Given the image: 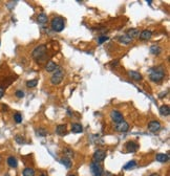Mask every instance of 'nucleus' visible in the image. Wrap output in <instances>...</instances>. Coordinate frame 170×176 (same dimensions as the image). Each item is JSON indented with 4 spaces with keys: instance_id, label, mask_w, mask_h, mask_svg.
I'll return each instance as SVG.
<instances>
[{
    "instance_id": "nucleus-28",
    "label": "nucleus",
    "mask_w": 170,
    "mask_h": 176,
    "mask_svg": "<svg viewBox=\"0 0 170 176\" xmlns=\"http://www.w3.org/2000/svg\"><path fill=\"white\" fill-rule=\"evenodd\" d=\"M36 133L39 136H46V135H47V131H46L44 128H39V129H37Z\"/></svg>"
},
{
    "instance_id": "nucleus-22",
    "label": "nucleus",
    "mask_w": 170,
    "mask_h": 176,
    "mask_svg": "<svg viewBox=\"0 0 170 176\" xmlns=\"http://www.w3.org/2000/svg\"><path fill=\"white\" fill-rule=\"evenodd\" d=\"M22 174H23V176H35V170L31 167H29V168H25L23 170Z\"/></svg>"
},
{
    "instance_id": "nucleus-3",
    "label": "nucleus",
    "mask_w": 170,
    "mask_h": 176,
    "mask_svg": "<svg viewBox=\"0 0 170 176\" xmlns=\"http://www.w3.org/2000/svg\"><path fill=\"white\" fill-rule=\"evenodd\" d=\"M63 77H64V71H63V69L61 67H58L54 71V75L50 78V83L53 85H59L62 82Z\"/></svg>"
},
{
    "instance_id": "nucleus-33",
    "label": "nucleus",
    "mask_w": 170,
    "mask_h": 176,
    "mask_svg": "<svg viewBox=\"0 0 170 176\" xmlns=\"http://www.w3.org/2000/svg\"><path fill=\"white\" fill-rule=\"evenodd\" d=\"M4 95V87L3 86H0V99Z\"/></svg>"
},
{
    "instance_id": "nucleus-19",
    "label": "nucleus",
    "mask_w": 170,
    "mask_h": 176,
    "mask_svg": "<svg viewBox=\"0 0 170 176\" xmlns=\"http://www.w3.org/2000/svg\"><path fill=\"white\" fill-rule=\"evenodd\" d=\"M37 21H38V23H40V24H45L46 22H47V16H46L44 13H41V14L38 15V17H37Z\"/></svg>"
},
{
    "instance_id": "nucleus-15",
    "label": "nucleus",
    "mask_w": 170,
    "mask_h": 176,
    "mask_svg": "<svg viewBox=\"0 0 170 176\" xmlns=\"http://www.w3.org/2000/svg\"><path fill=\"white\" fill-rule=\"evenodd\" d=\"M139 35H140V31H138L137 29H130L129 31H127L126 36H128L130 39H133V38H137Z\"/></svg>"
},
{
    "instance_id": "nucleus-36",
    "label": "nucleus",
    "mask_w": 170,
    "mask_h": 176,
    "mask_svg": "<svg viewBox=\"0 0 170 176\" xmlns=\"http://www.w3.org/2000/svg\"><path fill=\"white\" fill-rule=\"evenodd\" d=\"M1 160H2V158H1V156H0V164H1Z\"/></svg>"
},
{
    "instance_id": "nucleus-9",
    "label": "nucleus",
    "mask_w": 170,
    "mask_h": 176,
    "mask_svg": "<svg viewBox=\"0 0 170 176\" xmlns=\"http://www.w3.org/2000/svg\"><path fill=\"white\" fill-rule=\"evenodd\" d=\"M125 148H126L127 152H136L139 149V145H138L136 142H133V140H130V142L126 143Z\"/></svg>"
},
{
    "instance_id": "nucleus-34",
    "label": "nucleus",
    "mask_w": 170,
    "mask_h": 176,
    "mask_svg": "<svg viewBox=\"0 0 170 176\" xmlns=\"http://www.w3.org/2000/svg\"><path fill=\"white\" fill-rule=\"evenodd\" d=\"M101 176H111V174H110L109 172H103V174Z\"/></svg>"
},
{
    "instance_id": "nucleus-10",
    "label": "nucleus",
    "mask_w": 170,
    "mask_h": 176,
    "mask_svg": "<svg viewBox=\"0 0 170 176\" xmlns=\"http://www.w3.org/2000/svg\"><path fill=\"white\" fill-rule=\"evenodd\" d=\"M115 129H117V131H119V132H127V131L129 130V125H128L127 122L123 121L121 122V123L117 124Z\"/></svg>"
},
{
    "instance_id": "nucleus-38",
    "label": "nucleus",
    "mask_w": 170,
    "mask_h": 176,
    "mask_svg": "<svg viewBox=\"0 0 170 176\" xmlns=\"http://www.w3.org/2000/svg\"><path fill=\"white\" fill-rule=\"evenodd\" d=\"M70 176H76V175H74V174H72V175H70Z\"/></svg>"
},
{
    "instance_id": "nucleus-37",
    "label": "nucleus",
    "mask_w": 170,
    "mask_h": 176,
    "mask_svg": "<svg viewBox=\"0 0 170 176\" xmlns=\"http://www.w3.org/2000/svg\"><path fill=\"white\" fill-rule=\"evenodd\" d=\"M40 176H46V175H45V174H41Z\"/></svg>"
},
{
    "instance_id": "nucleus-5",
    "label": "nucleus",
    "mask_w": 170,
    "mask_h": 176,
    "mask_svg": "<svg viewBox=\"0 0 170 176\" xmlns=\"http://www.w3.org/2000/svg\"><path fill=\"white\" fill-rule=\"evenodd\" d=\"M89 167H90V171L93 176H101L103 174V168L100 165V162H93Z\"/></svg>"
},
{
    "instance_id": "nucleus-17",
    "label": "nucleus",
    "mask_w": 170,
    "mask_h": 176,
    "mask_svg": "<svg viewBox=\"0 0 170 176\" xmlns=\"http://www.w3.org/2000/svg\"><path fill=\"white\" fill-rule=\"evenodd\" d=\"M56 133L58 135H65L66 134V126L65 125H58L56 128Z\"/></svg>"
},
{
    "instance_id": "nucleus-4",
    "label": "nucleus",
    "mask_w": 170,
    "mask_h": 176,
    "mask_svg": "<svg viewBox=\"0 0 170 176\" xmlns=\"http://www.w3.org/2000/svg\"><path fill=\"white\" fill-rule=\"evenodd\" d=\"M45 53H46V46L44 45V44H42V45L37 46L36 48L34 49L33 53H32V57H33L35 60L39 61L45 56Z\"/></svg>"
},
{
    "instance_id": "nucleus-16",
    "label": "nucleus",
    "mask_w": 170,
    "mask_h": 176,
    "mask_svg": "<svg viewBox=\"0 0 170 176\" xmlns=\"http://www.w3.org/2000/svg\"><path fill=\"white\" fill-rule=\"evenodd\" d=\"M160 113L164 116H168L170 114V108L168 105H162L160 107Z\"/></svg>"
},
{
    "instance_id": "nucleus-23",
    "label": "nucleus",
    "mask_w": 170,
    "mask_h": 176,
    "mask_svg": "<svg viewBox=\"0 0 170 176\" xmlns=\"http://www.w3.org/2000/svg\"><path fill=\"white\" fill-rule=\"evenodd\" d=\"M136 167H137V160H131V162H127V164L123 167V169L124 170H131V169H133V168H136Z\"/></svg>"
},
{
    "instance_id": "nucleus-8",
    "label": "nucleus",
    "mask_w": 170,
    "mask_h": 176,
    "mask_svg": "<svg viewBox=\"0 0 170 176\" xmlns=\"http://www.w3.org/2000/svg\"><path fill=\"white\" fill-rule=\"evenodd\" d=\"M161 129V124L159 121H151L150 123L148 124V130L150 132H158Z\"/></svg>"
},
{
    "instance_id": "nucleus-20",
    "label": "nucleus",
    "mask_w": 170,
    "mask_h": 176,
    "mask_svg": "<svg viewBox=\"0 0 170 176\" xmlns=\"http://www.w3.org/2000/svg\"><path fill=\"white\" fill-rule=\"evenodd\" d=\"M7 165H9V167H11V168H17V166H18V162H17V159L15 158L14 156H10L9 158H7L6 160Z\"/></svg>"
},
{
    "instance_id": "nucleus-26",
    "label": "nucleus",
    "mask_w": 170,
    "mask_h": 176,
    "mask_svg": "<svg viewBox=\"0 0 170 176\" xmlns=\"http://www.w3.org/2000/svg\"><path fill=\"white\" fill-rule=\"evenodd\" d=\"M63 154L65 155V157L70 158V157L74 156V151H72V149H70V148H64V149H63Z\"/></svg>"
},
{
    "instance_id": "nucleus-24",
    "label": "nucleus",
    "mask_w": 170,
    "mask_h": 176,
    "mask_svg": "<svg viewBox=\"0 0 170 176\" xmlns=\"http://www.w3.org/2000/svg\"><path fill=\"white\" fill-rule=\"evenodd\" d=\"M119 41H120L121 43H123V44H129L130 42L132 41V39H130L128 36H126V35H124V36L119 37Z\"/></svg>"
},
{
    "instance_id": "nucleus-12",
    "label": "nucleus",
    "mask_w": 170,
    "mask_h": 176,
    "mask_svg": "<svg viewBox=\"0 0 170 176\" xmlns=\"http://www.w3.org/2000/svg\"><path fill=\"white\" fill-rule=\"evenodd\" d=\"M57 68H58V65L55 62H53V61L47 62V64H46V66H45V70L47 71V73H54Z\"/></svg>"
},
{
    "instance_id": "nucleus-27",
    "label": "nucleus",
    "mask_w": 170,
    "mask_h": 176,
    "mask_svg": "<svg viewBox=\"0 0 170 176\" xmlns=\"http://www.w3.org/2000/svg\"><path fill=\"white\" fill-rule=\"evenodd\" d=\"M37 84H38V80L37 79H33V80H29L27 82V86L29 87V88H33V87H36Z\"/></svg>"
},
{
    "instance_id": "nucleus-25",
    "label": "nucleus",
    "mask_w": 170,
    "mask_h": 176,
    "mask_svg": "<svg viewBox=\"0 0 170 176\" xmlns=\"http://www.w3.org/2000/svg\"><path fill=\"white\" fill-rule=\"evenodd\" d=\"M162 51V49H161L160 46L158 45H151L150 46V53H154V55H159V53Z\"/></svg>"
},
{
    "instance_id": "nucleus-13",
    "label": "nucleus",
    "mask_w": 170,
    "mask_h": 176,
    "mask_svg": "<svg viewBox=\"0 0 170 176\" xmlns=\"http://www.w3.org/2000/svg\"><path fill=\"white\" fill-rule=\"evenodd\" d=\"M128 76H129L132 80H134V81H141L142 80L141 73H138V71H134V70H130V71H128Z\"/></svg>"
},
{
    "instance_id": "nucleus-18",
    "label": "nucleus",
    "mask_w": 170,
    "mask_h": 176,
    "mask_svg": "<svg viewBox=\"0 0 170 176\" xmlns=\"http://www.w3.org/2000/svg\"><path fill=\"white\" fill-rule=\"evenodd\" d=\"M60 162L65 168H67V169H70V167H72V160H70V158H68V157H65V156L62 157V158L60 159Z\"/></svg>"
},
{
    "instance_id": "nucleus-30",
    "label": "nucleus",
    "mask_w": 170,
    "mask_h": 176,
    "mask_svg": "<svg viewBox=\"0 0 170 176\" xmlns=\"http://www.w3.org/2000/svg\"><path fill=\"white\" fill-rule=\"evenodd\" d=\"M14 120L17 124H20L22 122V115L20 113H15L14 114Z\"/></svg>"
},
{
    "instance_id": "nucleus-7",
    "label": "nucleus",
    "mask_w": 170,
    "mask_h": 176,
    "mask_svg": "<svg viewBox=\"0 0 170 176\" xmlns=\"http://www.w3.org/2000/svg\"><path fill=\"white\" fill-rule=\"evenodd\" d=\"M110 118H111V120H113L115 124H119L124 121V120H123V114L118 110L111 111V112H110Z\"/></svg>"
},
{
    "instance_id": "nucleus-11",
    "label": "nucleus",
    "mask_w": 170,
    "mask_h": 176,
    "mask_svg": "<svg viewBox=\"0 0 170 176\" xmlns=\"http://www.w3.org/2000/svg\"><path fill=\"white\" fill-rule=\"evenodd\" d=\"M151 36H152V31H147V29H145V31H142L141 33H140L139 37L141 40H149V39L151 38Z\"/></svg>"
},
{
    "instance_id": "nucleus-39",
    "label": "nucleus",
    "mask_w": 170,
    "mask_h": 176,
    "mask_svg": "<svg viewBox=\"0 0 170 176\" xmlns=\"http://www.w3.org/2000/svg\"><path fill=\"white\" fill-rule=\"evenodd\" d=\"M0 43H1V42H0Z\"/></svg>"
},
{
    "instance_id": "nucleus-2",
    "label": "nucleus",
    "mask_w": 170,
    "mask_h": 176,
    "mask_svg": "<svg viewBox=\"0 0 170 176\" xmlns=\"http://www.w3.org/2000/svg\"><path fill=\"white\" fill-rule=\"evenodd\" d=\"M50 26L53 29L54 31H57V33H60L64 29L65 26V22L64 19L62 17H54L52 22H50Z\"/></svg>"
},
{
    "instance_id": "nucleus-32",
    "label": "nucleus",
    "mask_w": 170,
    "mask_h": 176,
    "mask_svg": "<svg viewBox=\"0 0 170 176\" xmlns=\"http://www.w3.org/2000/svg\"><path fill=\"white\" fill-rule=\"evenodd\" d=\"M15 95H16L18 99H22V98L24 97V92L22 91V90H17V91L15 92Z\"/></svg>"
},
{
    "instance_id": "nucleus-6",
    "label": "nucleus",
    "mask_w": 170,
    "mask_h": 176,
    "mask_svg": "<svg viewBox=\"0 0 170 176\" xmlns=\"http://www.w3.org/2000/svg\"><path fill=\"white\" fill-rule=\"evenodd\" d=\"M106 157V151L102 149H98L95 153H93V162H103Z\"/></svg>"
},
{
    "instance_id": "nucleus-21",
    "label": "nucleus",
    "mask_w": 170,
    "mask_h": 176,
    "mask_svg": "<svg viewBox=\"0 0 170 176\" xmlns=\"http://www.w3.org/2000/svg\"><path fill=\"white\" fill-rule=\"evenodd\" d=\"M72 131L74 133H81L82 131H83V127H82L80 124L75 123L72 125Z\"/></svg>"
},
{
    "instance_id": "nucleus-29",
    "label": "nucleus",
    "mask_w": 170,
    "mask_h": 176,
    "mask_svg": "<svg viewBox=\"0 0 170 176\" xmlns=\"http://www.w3.org/2000/svg\"><path fill=\"white\" fill-rule=\"evenodd\" d=\"M15 140H16L18 144H25V138L22 136V135H16V138H15Z\"/></svg>"
},
{
    "instance_id": "nucleus-31",
    "label": "nucleus",
    "mask_w": 170,
    "mask_h": 176,
    "mask_svg": "<svg viewBox=\"0 0 170 176\" xmlns=\"http://www.w3.org/2000/svg\"><path fill=\"white\" fill-rule=\"evenodd\" d=\"M108 40V37L107 36H100L98 38V43L99 44H102V43H104L105 41H107Z\"/></svg>"
},
{
    "instance_id": "nucleus-1",
    "label": "nucleus",
    "mask_w": 170,
    "mask_h": 176,
    "mask_svg": "<svg viewBox=\"0 0 170 176\" xmlns=\"http://www.w3.org/2000/svg\"><path fill=\"white\" fill-rule=\"evenodd\" d=\"M165 77V70L163 67H156L150 70L149 78L152 82H161Z\"/></svg>"
},
{
    "instance_id": "nucleus-35",
    "label": "nucleus",
    "mask_w": 170,
    "mask_h": 176,
    "mask_svg": "<svg viewBox=\"0 0 170 176\" xmlns=\"http://www.w3.org/2000/svg\"><path fill=\"white\" fill-rule=\"evenodd\" d=\"M149 176H160V174H158V173H152V174H150Z\"/></svg>"
},
{
    "instance_id": "nucleus-14",
    "label": "nucleus",
    "mask_w": 170,
    "mask_h": 176,
    "mask_svg": "<svg viewBox=\"0 0 170 176\" xmlns=\"http://www.w3.org/2000/svg\"><path fill=\"white\" fill-rule=\"evenodd\" d=\"M156 159L160 162H168V159H169V155L164 154V153H159V154H156Z\"/></svg>"
}]
</instances>
